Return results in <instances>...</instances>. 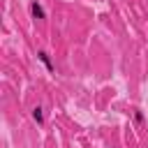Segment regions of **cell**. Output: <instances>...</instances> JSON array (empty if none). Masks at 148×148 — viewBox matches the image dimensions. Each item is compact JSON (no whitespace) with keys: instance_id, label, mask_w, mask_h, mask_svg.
Here are the masks:
<instances>
[{"instance_id":"obj_1","label":"cell","mask_w":148,"mask_h":148,"mask_svg":"<svg viewBox=\"0 0 148 148\" xmlns=\"http://www.w3.org/2000/svg\"><path fill=\"white\" fill-rule=\"evenodd\" d=\"M30 14H32V18H37V21L46 18V12H44V7H42L37 0H32V2H30Z\"/></svg>"},{"instance_id":"obj_2","label":"cell","mask_w":148,"mask_h":148,"mask_svg":"<svg viewBox=\"0 0 148 148\" xmlns=\"http://www.w3.org/2000/svg\"><path fill=\"white\" fill-rule=\"evenodd\" d=\"M37 60H39L49 72H56V67H53V62H51V56H49L46 51H37Z\"/></svg>"},{"instance_id":"obj_3","label":"cell","mask_w":148,"mask_h":148,"mask_svg":"<svg viewBox=\"0 0 148 148\" xmlns=\"http://www.w3.org/2000/svg\"><path fill=\"white\" fill-rule=\"evenodd\" d=\"M32 118H35V123L37 125H44V109L37 104V106H32Z\"/></svg>"},{"instance_id":"obj_4","label":"cell","mask_w":148,"mask_h":148,"mask_svg":"<svg viewBox=\"0 0 148 148\" xmlns=\"http://www.w3.org/2000/svg\"><path fill=\"white\" fill-rule=\"evenodd\" d=\"M134 120H136V123H143V113L136 111V113H134Z\"/></svg>"}]
</instances>
